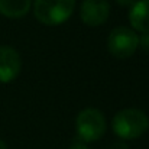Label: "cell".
<instances>
[{"label":"cell","mask_w":149,"mask_h":149,"mask_svg":"<svg viewBox=\"0 0 149 149\" xmlns=\"http://www.w3.org/2000/svg\"><path fill=\"white\" fill-rule=\"evenodd\" d=\"M110 149H129V146H127V143L125 141H117V142H114L110 146Z\"/></svg>","instance_id":"30bf717a"},{"label":"cell","mask_w":149,"mask_h":149,"mask_svg":"<svg viewBox=\"0 0 149 149\" xmlns=\"http://www.w3.org/2000/svg\"><path fill=\"white\" fill-rule=\"evenodd\" d=\"M119 6H123V7H126V6H132L136 0H114Z\"/></svg>","instance_id":"7c38bea8"},{"label":"cell","mask_w":149,"mask_h":149,"mask_svg":"<svg viewBox=\"0 0 149 149\" xmlns=\"http://www.w3.org/2000/svg\"><path fill=\"white\" fill-rule=\"evenodd\" d=\"M68 149H90V148L87 146V143H84V142H81V141H75Z\"/></svg>","instance_id":"8fae6325"},{"label":"cell","mask_w":149,"mask_h":149,"mask_svg":"<svg viewBox=\"0 0 149 149\" xmlns=\"http://www.w3.org/2000/svg\"><path fill=\"white\" fill-rule=\"evenodd\" d=\"M106 117L99 109L87 107L77 114L75 130L77 136L84 143H91L99 141L106 133Z\"/></svg>","instance_id":"3957f363"},{"label":"cell","mask_w":149,"mask_h":149,"mask_svg":"<svg viewBox=\"0 0 149 149\" xmlns=\"http://www.w3.org/2000/svg\"><path fill=\"white\" fill-rule=\"evenodd\" d=\"M32 0H0V15L9 19H20L31 10Z\"/></svg>","instance_id":"ba28073f"},{"label":"cell","mask_w":149,"mask_h":149,"mask_svg":"<svg viewBox=\"0 0 149 149\" xmlns=\"http://www.w3.org/2000/svg\"><path fill=\"white\" fill-rule=\"evenodd\" d=\"M139 47L149 52V33H143L142 36H139Z\"/></svg>","instance_id":"9c48e42d"},{"label":"cell","mask_w":149,"mask_h":149,"mask_svg":"<svg viewBox=\"0 0 149 149\" xmlns=\"http://www.w3.org/2000/svg\"><path fill=\"white\" fill-rule=\"evenodd\" d=\"M22 70L20 54L9 45L0 47V83L7 84L17 78Z\"/></svg>","instance_id":"8992f818"},{"label":"cell","mask_w":149,"mask_h":149,"mask_svg":"<svg viewBox=\"0 0 149 149\" xmlns=\"http://www.w3.org/2000/svg\"><path fill=\"white\" fill-rule=\"evenodd\" d=\"M139 48V35L127 28V26H117L114 28L107 39V49L117 59L130 58Z\"/></svg>","instance_id":"277c9868"},{"label":"cell","mask_w":149,"mask_h":149,"mask_svg":"<svg viewBox=\"0 0 149 149\" xmlns=\"http://www.w3.org/2000/svg\"><path fill=\"white\" fill-rule=\"evenodd\" d=\"M111 127L122 141H133L148 130L149 119L139 109H123L114 114Z\"/></svg>","instance_id":"6da1fadb"},{"label":"cell","mask_w":149,"mask_h":149,"mask_svg":"<svg viewBox=\"0 0 149 149\" xmlns=\"http://www.w3.org/2000/svg\"><path fill=\"white\" fill-rule=\"evenodd\" d=\"M129 22L135 32L149 33V0H136L130 6Z\"/></svg>","instance_id":"52a82bcc"},{"label":"cell","mask_w":149,"mask_h":149,"mask_svg":"<svg viewBox=\"0 0 149 149\" xmlns=\"http://www.w3.org/2000/svg\"><path fill=\"white\" fill-rule=\"evenodd\" d=\"M75 9V0H35L33 15L45 26H58L67 22Z\"/></svg>","instance_id":"7a4b0ae2"},{"label":"cell","mask_w":149,"mask_h":149,"mask_svg":"<svg viewBox=\"0 0 149 149\" xmlns=\"http://www.w3.org/2000/svg\"><path fill=\"white\" fill-rule=\"evenodd\" d=\"M0 149H7V146H6V143L0 139Z\"/></svg>","instance_id":"4fadbf2b"},{"label":"cell","mask_w":149,"mask_h":149,"mask_svg":"<svg viewBox=\"0 0 149 149\" xmlns=\"http://www.w3.org/2000/svg\"><path fill=\"white\" fill-rule=\"evenodd\" d=\"M110 16V3L107 0H83L80 17L84 25L97 28L107 22Z\"/></svg>","instance_id":"5b68a950"}]
</instances>
